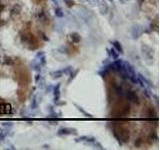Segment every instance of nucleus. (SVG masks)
Returning <instances> with one entry per match:
<instances>
[{
  "label": "nucleus",
  "instance_id": "obj_20",
  "mask_svg": "<svg viewBox=\"0 0 160 150\" xmlns=\"http://www.w3.org/2000/svg\"><path fill=\"white\" fill-rule=\"evenodd\" d=\"M44 54H45V52H43V51H39V52H38L37 54H36V57H35V58H36V59H38V58H39L40 56L44 55Z\"/></svg>",
  "mask_w": 160,
  "mask_h": 150
},
{
  "label": "nucleus",
  "instance_id": "obj_1",
  "mask_svg": "<svg viewBox=\"0 0 160 150\" xmlns=\"http://www.w3.org/2000/svg\"><path fill=\"white\" fill-rule=\"evenodd\" d=\"M57 135H59V136H62V135H77V130L75 128L62 127L57 131Z\"/></svg>",
  "mask_w": 160,
  "mask_h": 150
},
{
  "label": "nucleus",
  "instance_id": "obj_23",
  "mask_svg": "<svg viewBox=\"0 0 160 150\" xmlns=\"http://www.w3.org/2000/svg\"><path fill=\"white\" fill-rule=\"evenodd\" d=\"M138 1H139V3H140V4H141V3L144 1V0H138Z\"/></svg>",
  "mask_w": 160,
  "mask_h": 150
},
{
  "label": "nucleus",
  "instance_id": "obj_12",
  "mask_svg": "<svg viewBox=\"0 0 160 150\" xmlns=\"http://www.w3.org/2000/svg\"><path fill=\"white\" fill-rule=\"evenodd\" d=\"M70 37H71V39H73L75 41V43H78L80 41V39H81V37L77 34V33H71Z\"/></svg>",
  "mask_w": 160,
  "mask_h": 150
},
{
  "label": "nucleus",
  "instance_id": "obj_6",
  "mask_svg": "<svg viewBox=\"0 0 160 150\" xmlns=\"http://www.w3.org/2000/svg\"><path fill=\"white\" fill-rule=\"evenodd\" d=\"M110 43L113 45V47L115 48V50L117 51L118 53H120V54H123V52H124L123 51V47H122V45H121V43L119 41L114 40V41H111Z\"/></svg>",
  "mask_w": 160,
  "mask_h": 150
},
{
  "label": "nucleus",
  "instance_id": "obj_11",
  "mask_svg": "<svg viewBox=\"0 0 160 150\" xmlns=\"http://www.w3.org/2000/svg\"><path fill=\"white\" fill-rule=\"evenodd\" d=\"M62 71H63V74H67L69 75L72 71H73V67L72 66H67L65 68H62Z\"/></svg>",
  "mask_w": 160,
  "mask_h": 150
},
{
  "label": "nucleus",
  "instance_id": "obj_17",
  "mask_svg": "<svg viewBox=\"0 0 160 150\" xmlns=\"http://www.w3.org/2000/svg\"><path fill=\"white\" fill-rule=\"evenodd\" d=\"M92 144H93L94 145V148H98V149H104V147H102V145H101L98 141H97V140H95V141L93 142V143H92Z\"/></svg>",
  "mask_w": 160,
  "mask_h": 150
},
{
  "label": "nucleus",
  "instance_id": "obj_3",
  "mask_svg": "<svg viewBox=\"0 0 160 150\" xmlns=\"http://www.w3.org/2000/svg\"><path fill=\"white\" fill-rule=\"evenodd\" d=\"M96 140L95 137H92V136H80L78 138L75 139L76 142H86V143H93Z\"/></svg>",
  "mask_w": 160,
  "mask_h": 150
},
{
  "label": "nucleus",
  "instance_id": "obj_18",
  "mask_svg": "<svg viewBox=\"0 0 160 150\" xmlns=\"http://www.w3.org/2000/svg\"><path fill=\"white\" fill-rule=\"evenodd\" d=\"M116 92H117L118 95H121V96L124 94V92H123V88H122L121 86H117V87H116Z\"/></svg>",
  "mask_w": 160,
  "mask_h": 150
},
{
  "label": "nucleus",
  "instance_id": "obj_13",
  "mask_svg": "<svg viewBox=\"0 0 160 150\" xmlns=\"http://www.w3.org/2000/svg\"><path fill=\"white\" fill-rule=\"evenodd\" d=\"M38 59H39V62H40V64H41L42 67L46 65V57H45V54L42 55V56H40V58H38Z\"/></svg>",
  "mask_w": 160,
  "mask_h": 150
},
{
  "label": "nucleus",
  "instance_id": "obj_24",
  "mask_svg": "<svg viewBox=\"0 0 160 150\" xmlns=\"http://www.w3.org/2000/svg\"><path fill=\"white\" fill-rule=\"evenodd\" d=\"M109 1H112V0H109Z\"/></svg>",
  "mask_w": 160,
  "mask_h": 150
},
{
  "label": "nucleus",
  "instance_id": "obj_25",
  "mask_svg": "<svg viewBox=\"0 0 160 150\" xmlns=\"http://www.w3.org/2000/svg\"><path fill=\"white\" fill-rule=\"evenodd\" d=\"M0 45H1V44H0Z\"/></svg>",
  "mask_w": 160,
  "mask_h": 150
},
{
  "label": "nucleus",
  "instance_id": "obj_16",
  "mask_svg": "<svg viewBox=\"0 0 160 150\" xmlns=\"http://www.w3.org/2000/svg\"><path fill=\"white\" fill-rule=\"evenodd\" d=\"M6 135H7V131H2V130L0 131V142H2L5 139Z\"/></svg>",
  "mask_w": 160,
  "mask_h": 150
},
{
  "label": "nucleus",
  "instance_id": "obj_19",
  "mask_svg": "<svg viewBox=\"0 0 160 150\" xmlns=\"http://www.w3.org/2000/svg\"><path fill=\"white\" fill-rule=\"evenodd\" d=\"M52 89H53V85H48L46 87V91L45 92L48 93V92H52Z\"/></svg>",
  "mask_w": 160,
  "mask_h": 150
},
{
  "label": "nucleus",
  "instance_id": "obj_15",
  "mask_svg": "<svg viewBox=\"0 0 160 150\" xmlns=\"http://www.w3.org/2000/svg\"><path fill=\"white\" fill-rule=\"evenodd\" d=\"M76 107H77V109H78L79 111H81V112H82V113H83V114H84L85 116H87V117H92V115H91V114H89V113H87V112H86V111H85L84 109H82L81 107H79V106H78V105H76Z\"/></svg>",
  "mask_w": 160,
  "mask_h": 150
},
{
  "label": "nucleus",
  "instance_id": "obj_8",
  "mask_svg": "<svg viewBox=\"0 0 160 150\" xmlns=\"http://www.w3.org/2000/svg\"><path fill=\"white\" fill-rule=\"evenodd\" d=\"M50 75L53 79H58V78H60V77L63 76V71H62V69H58L56 71H52L50 73Z\"/></svg>",
  "mask_w": 160,
  "mask_h": 150
},
{
  "label": "nucleus",
  "instance_id": "obj_22",
  "mask_svg": "<svg viewBox=\"0 0 160 150\" xmlns=\"http://www.w3.org/2000/svg\"><path fill=\"white\" fill-rule=\"evenodd\" d=\"M43 148H45V149H47V148H48V149H49V148H50V146H49V145H44V146H43Z\"/></svg>",
  "mask_w": 160,
  "mask_h": 150
},
{
  "label": "nucleus",
  "instance_id": "obj_9",
  "mask_svg": "<svg viewBox=\"0 0 160 150\" xmlns=\"http://www.w3.org/2000/svg\"><path fill=\"white\" fill-rule=\"evenodd\" d=\"M37 107H38V98H37V95H34V96H33V98H32V102H31L30 108L32 110H34Z\"/></svg>",
  "mask_w": 160,
  "mask_h": 150
},
{
  "label": "nucleus",
  "instance_id": "obj_14",
  "mask_svg": "<svg viewBox=\"0 0 160 150\" xmlns=\"http://www.w3.org/2000/svg\"><path fill=\"white\" fill-rule=\"evenodd\" d=\"M77 73H78V70H75L74 72L72 71L71 73L69 74L70 76H69V79H68V83H70V82H71V80H73V79H74V77L77 75Z\"/></svg>",
  "mask_w": 160,
  "mask_h": 150
},
{
  "label": "nucleus",
  "instance_id": "obj_2",
  "mask_svg": "<svg viewBox=\"0 0 160 150\" xmlns=\"http://www.w3.org/2000/svg\"><path fill=\"white\" fill-rule=\"evenodd\" d=\"M60 83H57L55 86H53L52 92L54 94V102H57L60 99Z\"/></svg>",
  "mask_w": 160,
  "mask_h": 150
},
{
  "label": "nucleus",
  "instance_id": "obj_21",
  "mask_svg": "<svg viewBox=\"0 0 160 150\" xmlns=\"http://www.w3.org/2000/svg\"><path fill=\"white\" fill-rule=\"evenodd\" d=\"M51 1L55 4L56 6H59V3H58V0H51Z\"/></svg>",
  "mask_w": 160,
  "mask_h": 150
},
{
  "label": "nucleus",
  "instance_id": "obj_7",
  "mask_svg": "<svg viewBox=\"0 0 160 150\" xmlns=\"http://www.w3.org/2000/svg\"><path fill=\"white\" fill-rule=\"evenodd\" d=\"M35 83L40 86V87H43L45 84V79L43 78V76L41 74H36L35 75Z\"/></svg>",
  "mask_w": 160,
  "mask_h": 150
},
{
  "label": "nucleus",
  "instance_id": "obj_5",
  "mask_svg": "<svg viewBox=\"0 0 160 150\" xmlns=\"http://www.w3.org/2000/svg\"><path fill=\"white\" fill-rule=\"evenodd\" d=\"M30 67L32 68V70H34L36 72H41V69H42V66L40 64V62H38L36 59H34L30 63Z\"/></svg>",
  "mask_w": 160,
  "mask_h": 150
},
{
  "label": "nucleus",
  "instance_id": "obj_4",
  "mask_svg": "<svg viewBox=\"0 0 160 150\" xmlns=\"http://www.w3.org/2000/svg\"><path fill=\"white\" fill-rule=\"evenodd\" d=\"M107 54H108V56L110 57V58H112V59H118L119 58V53L115 50V48L114 47H112L111 49H109V48H107Z\"/></svg>",
  "mask_w": 160,
  "mask_h": 150
},
{
  "label": "nucleus",
  "instance_id": "obj_10",
  "mask_svg": "<svg viewBox=\"0 0 160 150\" xmlns=\"http://www.w3.org/2000/svg\"><path fill=\"white\" fill-rule=\"evenodd\" d=\"M55 15L58 17V18H62L63 16H64V13H63V10L59 7V6H57L55 8Z\"/></svg>",
  "mask_w": 160,
  "mask_h": 150
}]
</instances>
